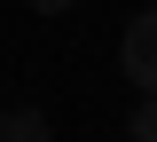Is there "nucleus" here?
I'll return each instance as SVG.
<instances>
[{
  "instance_id": "nucleus-1",
  "label": "nucleus",
  "mask_w": 157,
  "mask_h": 142,
  "mask_svg": "<svg viewBox=\"0 0 157 142\" xmlns=\"http://www.w3.org/2000/svg\"><path fill=\"white\" fill-rule=\"evenodd\" d=\"M126 71H134L141 95H157V8L126 24Z\"/></svg>"
},
{
  "instance_id": "nucleus-2",
  "label": "nucleus",
  "mask_w": 157,
  "mask_h": 142,
  "mask_svg": "<svg viewBox=\"0 0 157 142\" xmlns=\"http://www.w3.org/2000/svg\"><path fill=\"white\" fill-rule=\"evenodd\" d=\"M0 142H55V126H47V111H32V103H24V111H8V119H0Z\"/></svg>"
},
{
  "instance_id": "nucleus-3",
  "label": "nucleus",
  "mask_w": 157,
  "mask_h": 142,
  "mask_svg": "<svg viewBox=\"0 0 157 142\" xmlns=\"http://www.w3.org/2000/svg\"><path fill=\"white\" fill-rule=\"evenodd\" d=\"M134 142H157V95H141V111H134Z\"/></svg>"
},
{
  "instance_id": "nucleus-4",
  "label": "nucleus",
  "mask_w": 157,
  "mask_h": 142,
  "mask_svg": "<svg viewBox=\"0 0 157 142\" xmlns=\"http://www.w3.org/2000/svg\"><path fill=\"white\" fill-rule=\"evenodd\" d=\"M32 8H39V16H63V8H78V0H32Z\"/></svg>"
}]
</instances>
